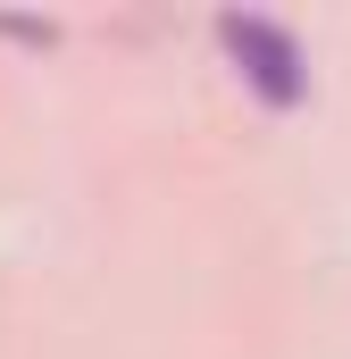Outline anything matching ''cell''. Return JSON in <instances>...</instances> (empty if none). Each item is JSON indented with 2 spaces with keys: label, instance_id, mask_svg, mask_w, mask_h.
<instances>
[{
  "label": "cell",
  "instance_id": "1",
  "mask_svg": "<svg viewBox=\"0 0 351 359\" xmlns=\"http://www.w3.org/2000/svg\"><path fill=\"white\" fill-rule=\"evenodd\" d=\"M218 42H226V59L243 67V84L260 92L267 109H293L301 92H310V67H301V42L276 25V17H251V8H226L218 17Z\"/></svg>",
  "mask_w": 351,
  "mask_h": 359
}]
</instances>
